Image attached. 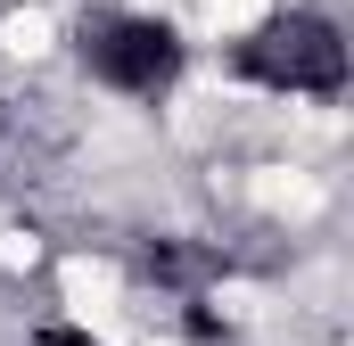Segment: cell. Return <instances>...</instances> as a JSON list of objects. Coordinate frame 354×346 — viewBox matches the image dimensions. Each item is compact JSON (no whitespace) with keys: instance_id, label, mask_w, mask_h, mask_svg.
I'll return each instance as SVG.
<instances>
[{"instance_id":"cell-2","label":"cell","mask_w":354,"mask_h":346,"mask_svg":"<svg viewBox=\"0 0 354 346\" xmlns=\"http://www.w3.org/2000/svg\"><path fill=\"white\" fill-rule=\"evenodd\" d=\"M272 17V0H198V25L206 33H256Z\"/></svg>"},{"instance_id":"cell-1","label":"cell","mask_w":354,"mask_h":346,"mask_svg":"<svg viewBox=\"0 0 354 346\" xmlns=\"http://www.w3.org/2000/svg\"><path fill=\"white\" fill-rule=\"evenodd\" d=\"M50 42H58V17H50L41 0L0 17V50H8V58H25V66H33V58H50Z\"/></svg>"},{"instance_id":"cell-3","label":"cell","mask_w":354,"mask_h":346,"mask_svg":"<svg viewBox=\"0 0 354 346\" xmlns=\"http://www.w3.org/2000/svg\"><path fill=\"white\" fill-rule=\"evenodd\" d=\"M132 8H165V0H132Z\"/></svg>"}]
</instances>
